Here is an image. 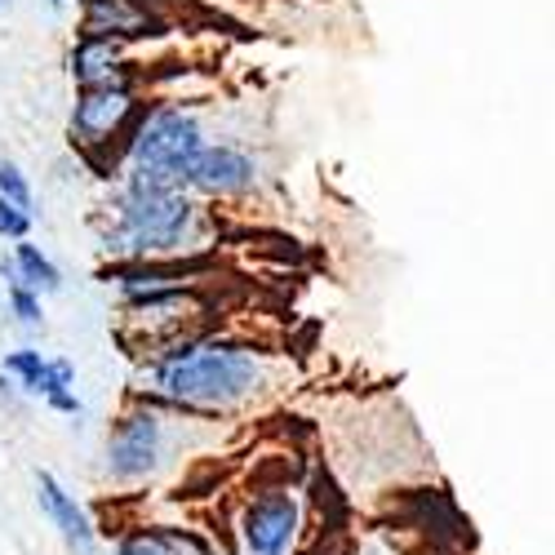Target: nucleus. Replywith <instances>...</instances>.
<instances>
[{
	"instance_id": "1",
	"label": "nucleus",
	"mask_w": 555,
	"mask_h": 555,
	"mask_svg": "<svg viewBox=\"0 0 555 555\" xmlns=\"http://www.w3.org/2000/svg\"><path fill=\"white\" fill-rule=\"evenodd\" d=\"M267 378L262 360L236 343H188L156 360V387L182 409H231Z\"/></svg>"
},
{
	"instance_id": "2",
	"label": "nucleus",
	"mask_w": 555,
	"mask_h": 555,
	"mask_svg": "<svg viewBox=\"0 0 555 555\" xmlns=\"http://www.w3.org/2000/svg\"><path fill=\"white\" fill-rule=\"evenodd\" d=\"M196 222V205L182 196V188H156V182L129 178V192L120 201L116 236H107V249H125L133 258H160L173 254Z\"/></svg>"
},
{
	"instance_id": "5",
	"label": "nucleus",
	"mask_w": 555,
	"mask_h": 555,
	"mask_svg": "<svg viewBox=\"0 0 555 555\" xmlns=\"http://www.w3.org/2000/svg\"><path fill=\"white\" fill-rule=\"evenodd\" d=\"M138 125H143V107L133 103V94L120 80H99V85L80 89L76 112H72V129L80 133V143L99 147V143H107L116 129H125V138L133 143Z\"/></svg>"
},
{
	"instance_id": "10",
	"label": "nucleus",
	"mask_w": 555,
	"mask_h": 555,
	"mask_svg": "<svg viewBox=\"0 0 555 555\" xmlns=\"http://www.w3.org/2000/svg\"><path fill=\"white\" fill-rule=\"evenodd\" d=\"M143 27H152L147 10L133 5V0H85V36H138Z\"/></svg>"
},
{
	"instance_id": "9",
	"label": "nucleus",
	"mask_w": 555,
	"mask_h": 555,
	"mask_svg": "<svg viewBox=\"0 0 555 555\" xmlns=\"http://www.w3.org/2000/svg\"><path fill=\"white\" fill-rule=\"evenodd\" d=\"M188 182L209 196H236V192L254 188V160L236 147H201Z\"/></svg>"
},
{
	"instance_id": "4",
	"label": "nucleus",
	"mask_w": 555,
	"mask_h": 555,
	"mask_svg": "<svg viewBox=\"0 0 555 555\" xmlns=\"http://www.w3.org/2000/svg\"><path fill=\"white\" fill-rule=\"evenodd\" d=\"M165 457V418H156L152 409L125 413L107 436V476L120 485L147 480Z\"/></svg>"
},
{
	"instance_id": "12",
	"label": "nucleus",
	"mask_w": 555,
	"mask_h": 555,
	"mask_svg": "<svg viewBox=\"0 0 555 555\" xmlns=\"http://www.w3.org/2000/svg\"><path fill=\"white\" fill-rule=\"evenodd\" d=\"M0 201H10L14 209H31V182L14 160H0Z\"/></svg>"
},
{
	"instance_id": "15",
	"label": "nucleus",
	"mask_w": 555,
	"mask_h": 555,
	"mask_svg": "<svg viewBox=\"0 0 555 555\" xmlns=\"http://www.w3.org/2000/svg\"><path fill=\"white\" fill-rule=\"evenodd\" d=\"M116 555H169V551L156 533H129V538H120Z\"/></svg>"
},
{
	"instance_id": "13",
	"label": "nucleus",
	"mask_w": 555,
	"mask_h": 555,
	"mask_svg": "<svg viewBox=\"0 0 555 555\" xmlns=\"http://www.w3.org/2000/svg\"><path fill=\"white\" fill-rule=\"evenodd\" d=\"M10 307H14V315L23 320V325H44V311H40V294H31V289H23V285H14L10 281Z\"/></svg>"
},
{
	"instance_id": "11",
	"label": "nucleus",
	"mask_w": 555,
	"mask_h": 555,
	"mask_svg": "<svg viewBox=\"0 0 555 555\" xmlns=\"http://www.w3.org/2000/svg\"><path fill=\"white\" fill-rule=\"evenodd\" d=\"M10 275H14V285H23V289H31V294H59V289H63L59 267L44 258L36 245H27V241H18Z\"/></svg>"
},
{
	"instance_id": "14",
	"label": "nucleus",
	"mask_w": 555,
	"mask_h": 555,
	"mask_svg": "<svg viewBox=\"0 0 555 555\" xmlns=\"http://www.w3.org/2000/svg\"><path fill=\"white\" fill-rule=\"evenodd\" d=\"M27 231H31V214L14 209L10 201H0V236L5 241H27Z\"/></svg>"
},
{
	"instance_id": "6",
	"label": "nucleus",
	"mask_w": 555,
	"mask_h": 555,
	"mask_svg": "<svg viewBox=\"0 0 555 555\" xmlns=\"http://www.w3.org/2000/svg\"><path fill=\"white\" fill-rule=\"evenodd\" d=\"M298 529H302L298 498L285 489H267L249 498V506L241 512V542L249 555H289Z\"/></svg>"
},
{
	"instance_id": "17",
	"label": "nucleus",
	"mask_w": 555,
	"mask_h": 555,
	"mask_svg": "<svg viewBox=\"0 0 555 555\" xmlns=\"http://www.w3.org/2000/svg\"><path fill=\"white\" fill-rule=\"evenodd\" d=\"M0 5H5V0H0Z\"/></svg>"
},
{
	"instance_id": "3",
	"label": "nucleus",
	"mask_w": 555,
	"mask_h": 555,
	"mask_svg": "<svg viewBox=\"0 0 555 555\" xmlns=\"http://www.w3.org/2000/svg\"><path fill=\"white\" fill-rule=\"evenodd\" d=\"M201 125L192 116H182L173 107L147 112L138 125L133 143H129V160H133V178L138 182H156V188H182L201 156Z\"/></svg>"
},
{
	"instance_id": "16",
	"label": "nucleus",
	"mask_w": 555,
	"mask_h": 555,
	"mask_svg": "<svg viewBox=\"0 0 555 555\" xmlns=\"http://www.w3.org/2000/svg\"><path fill=\"white\" fill-rule=\"evenodd\" d=\"M54 5H63V0H54Z\"/></svg>"
},
{
	"instance_id": "8",
	"label": "nucleus",
	"mask_w": 555,
	"mask_h": 555,
	"mask_svg": "<svg viewBox=\"0 0 555 555\" xmlns=\"http://www.w3.org/2000/svg\"><path fill=\"white\" fill-rule=\"evenodd\" d=\"M36 498H40V506H44V516H50V525L63 533V542H67L76 555H94L99 533H94V525H89L85 506H80V502H76L50 472H40V476H36Z\"/></svg>"
},
{
	"instance_id": "7",
	"label": "nucleus",
	"mask_w": 555,
	"mask_h": 555,
	"mask_svg": "<svg viewBox=\"0 0 555 555\" xmlns=\"http://www.w3.org/2000/svg\"><path fill=\"white\" fill-rule=\"evenodd\" d=\"M5 374H14L23 391L50 400L59 413H80V400L72 396L76 369H72L67 360H50V356L23 347V351H10V356H5Z\"/></svg>"
}]
</instances>
